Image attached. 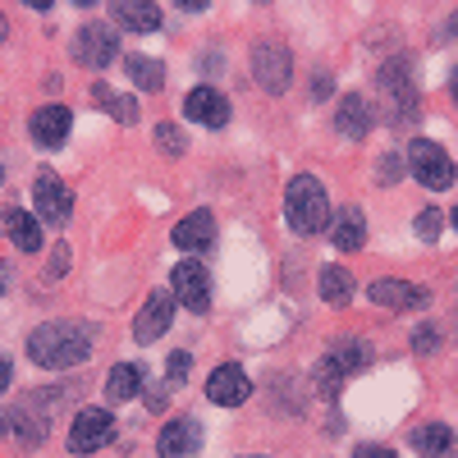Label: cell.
I'll return each instance as SVG.
<instances>
[{
  "instance_id": "9a60e30c",
  "label": "cell",
  "mask_w": 458,
  "mask_h": 458,
  "mask_svg": "<svg viewBox=\"0 0 458 458\" xmlns=\"http://www.w3.org/2000/svg\"><path fill=\"white\" fill-rule=\"evenodd\" d=\"M183 114L198 120V124H207V129H225L229 124V101L216 88H193L183 97Z\"/></svg>"
},
{
  "instance_id": "ba28073f",
  "label": "cell",
  "mask_w": 458,
  "mask_h": 458,
  "mask_svg": "<svg viewBox=\"0 0 458 458\" xmlns=\"http://www.w3.org/2000/svg\"><path fill=\"white\" fill-rule=\"evenodd\" d=\"M32 202H37V216H42L47 225H64L69 211H73V193L64 188V179L51 174V170L37 174V183H32Z\"/></svg>"
},
{
  "instance_id": "d6986e66",
  "label": "cell",
  "mask_w": 458,
  "mask_h": 458,
  "mask_svg": "<svg viewBox=\"0 0 458 458\" xmlns=\"http://www.w3.org/2000/svg\"><path fill=\"white\" fill-rule=\"evenodd\" d=\"M330 243H335L339 252H358V248L367 243V220H362L358 207H344V211L335 216V225H330Z\"/></svg>"
},
{
  "instance_id": "4dcf8cb0",
  "label": "cell",
  "mask_w": 458,
  "mask_h": 458,
  "mask_svg": "<svg viewBox=\"0 0 458 458\" xmlns=\"http://www.w3.org/2000/svg\"><path fill=\"white\" fill-rule=\"evenodd\" d=\"M436 344H440V335H436V326H422V330H417V339H412V349H422V353H431V349H436Z\"/></svg>"
},
{
  "instance_id": "6da1fadb",
  "label": "cell",
  "mask_w": 458,
  "mask_h": 458,
  "mask_svg": "<svg viewBox=\"0 0 458 458\" xmlns=\"http://www.w3.org/2000/svg\"><path fill=\"white\" fill-rule=\"evenodd\" d=\"M92 353V335L73 321H51L28 335V358L37 367H79Z\"/></svg>"
},
{
  "instance_id": "484cf974",
  "label": "cell",
  "mask_w": 458,
  "mask_h": 458,
  "mask_svg": "<svg viewBox=\"0 0 458 458\" xmlns=\"http://www.w3.org/2000/svg\"><path fill=\"white\" fill-rule=\"evenodd\" d=\"M124 64H129V73H133V83H138V88H147V92H161V83H165V69H161L157 60H147V55H129Z\"/></svg>"
},
{
  "instance_id": "5bb4252c",
  "label": "cell",
  "mask_w": 458,
  "mask_h": 458,
  "mask_svg": "<svg viewBox=\"0 0 458 458\" xmlns=\"http://www.w3.org/2000/svg\"><path fill=\"white\" fill-rule=\"evenodd\" d=\"M157 449H161V458H193L202 449V427L193 417H174V422H165V431L157 436Z\"/></svg>"
},
{
  "instance_id": "ac0fdd59",
  "label": "cell",
  "mask_w": 458,
  "mask_h": 458,
  "mask_svg": "<svg viewBox=\"0 0 458 458\" xmlns=\"http://www.w3.org/2000/svg\"><path fill=\"white\" fill-rule=\"evenodd\" d=\"M110 14H114L120 28H133V32H157L161 28V5L157 0H114Z\"/></svg>"
},
{
  "instance_id": "836d02e7",
  "label": "cell",
  "mask_w": 458,
  "mask_h": 458,
  "mask_svg": "<svg viewBox=\"0 0 458 458\" xmlns=\"http://www.w3.org/2000/svg\"><path fill=\"white\" fill-rule=\"evenodd\" d=\"M10 376H14V362H10V358H0V394L10 390Z\"/></svg>"
},
{
  "instance_id": "d4e9b609",
  "label": "cell",
  "mask_w": 458,
  "mask_h": 458,
  "mask_svg": "<svg viewBox=\"0 0 458 458\" xmlns=\"http://www.w3.org/2000/svg\"><path fill=\"white\" fill-rule=\"evenodd\" d=\"M321 298L330 302V308H344V302L353 298V276L344 271V266H326L321 271Z\"/></svg>"
},
{
  "instance_id": "74e56055",
  "label": "cell",
  "mask_w": 458,
  "mask_h": 458,
  "mask_svg": "<svg viewBox=\"0 0 458 458\" xmlns=\"http://www.w3.org/2000/svg\"><path fill=\"white\" fill-rule=\"evenodd\" d=\"M449 220H454V229H458V207H454V216H449Z\"/></svg>"
},
{
  "instance_id": "277c9868",
  "label": "cell",
  "mask_w": 458,
  "mask_h": 458,
  "mask_svg": "<svg viewBox=\"0 0 458 458\" xmlns=\"http://www.w3.org/2000/svg\"><path fill=\"white\" fill-rule=\"evenodd\" d=\"M367 362H371V349H367V344H358V339L335 344V349L321 358V367H317V386H321V394H326V399H335V394L344 390V380L358 376Z\"/></svg>"
},
{
  "instance_id": "7402d4cb",
  "label": "cell",
  "mask_w": 458,
  "mask_h": 458,
  "mask_svg": "<svg viewBox=\"0 0 458 458\" xmlns=\"http://www.w3.org/2000/svg\"><path fill=\"white\" fill-rule=\"evenodd\" d=\"M335 124H339L344 138H367V129H371V110H367V101H362L358 92H349V97L339 101Z\"/></svg>"
},
{
  "instance_id": "9c48e42d",
  "label": "cell",
  "mask_w": 458,
  "mask_h": 458,
  "mask_svg": "<svg viewBox=\"0 0 458 458\" xmlns=\"http://www.w3.org/2000/svg\"><path fill=\"white\" fill-rule=\"evenodd\" d=\"M110 436H114V417H110V408H83L79 417H73L69 449H73V454H97Z\"/></svg>"
},
{
  "instance_id": "d6a6232c",
  "label": "cell",
  "mask_w": 458,
  "mask_h": 458,
  "mask_svg": "<svg viewBox=\"0 0 458 458\" xmlns=\"http://www.w3.org/2000/svg\"><path fill=\"white\" fill-rule=\"evenodd\" d=\"M147 408H151V412L165 408V386H151V390H147Z\"/></svg>"
},
{
  "instance_id": "cb8c5ba5",
  "label": "cell",
  "mask_w": 458,
  "mask_h": 458,
  "mask_svg": "<svg viewBox=\"0 0 458 458\" xmlns=\"http://www.w3.org/2000/svg\"><path fill=\"white\" fill-rule=\"evenodd\" d=\"M412 449L422 454V458H445V454L458 449V436H454L449 427L431 422V427H422V431H412Z\"/></svg>"
},
{
  "instance_id": "5b68a950",
  "label": "cell",
  "mask_w": 458,
  "mask_h": 458,
  "mask_svg": "<svg viewBox=\"0 0 458 458\" xmlns=\"http://www.w3.org/2000/svg\"><path fill=\"white\" fill-rule=\"evenodd\" d=\"M408 170L417 174V183H427V188H449V183L458 179L449 151L436 147V142H427V138H417V142L408 147Z\"/></svg>"
},
{
  "instance_id": "f35d334b",
  "label": "cell",
  "mask_w": 458,
  "mask_h": 458,
  "mask_svg": "<svg viewBox=\"0 0 458 458\" xmlns=\"http://www.w3.org/2000/svg\"><path fill=\"white\" fill-rule=\"evenodd\" d=\"M0 293H5V276H0Z\"/></svg>"
},
{
  "instance_id": "4316f807",
  "label": "cell",
  "mask_w": 458,
  "mask_h": 458,
  "mask_svg": "<svg viewBox=\"0 0 458 458\" xmlns=\"http://www.w3.org/2000/svg\"><path fill=\"white\" fill-rule=\"evenodd\" d=\"M92 97H97V101H101V106L114 114V120H120V124H133V120H138V106H133V97H114L106 83H97V88H92Z\"/></svg>"
},
{
  "instance_id": "60d3db41",
  "label": "cell",
  "mask_w": 458,
  "mask_h": 458,
  "mask_svg": "<svg viewBox=\"0 0 458 458\" xmlns=\"http://www.w3.org/2000/svg\"><path fill=\"white\" fill-rule=\"evenodd\" d=\"M243 458H257V454H243Z\"/></svg>"
},
{
  "instance_id": "7c38bea8",
  "label": "cell",
  "mask_w": 458,
  "mask_h": 458,
  "mask_svg": "<svg viewBox=\"0 0 458 458\" xmlns=\"http://www.w3.org/2000/svg\"><path fill=\"white\" fill-rule=\"evenodd\" d=\"M252 394V380H248V371L243 367H216L211 376H207V399L211 403H220V408H234V403H243Z\"/></svg>"
},
{
  "instance_id": "f546056e",
  "label": "cell",
  "mask_w": 458,
  "mask_h": 458,
  "mask_svg": "<svg viewBox=\"0 0 458 458\" xmlns=\"http://www.w3.org/2000/svg\"><path fill=\"white\" fill-rule=\"evenodd\" d=\"M170 386H179V380H188V367H193V358H188V353H170Z\"/></svg>"
},
{
  "instance_id": "d590c367",
  "label": "cell",
  "mask_w": 458,
  "mask_h": 458,
  "mask_svg": "<svg viewBox=\"0 0 458 458\" xmlns=\"http://www.w3.org/2000/svg\"><path fill=\"white\" fill-rule=\"evenodd\" d=\"M5 37H10V23H5V14H0V42H5Z\"/></svg>"
},
{
  "instance_id": "603a6c76",
  "label": "cell",
  "mask_w": 458,
  "mask_h": 458,
  "mask_svg": "<svg viewBox=\"0 0 458 458\" xmlns=\"http://www.w3.org/2000/svg\"><path fill=\"white\" fill-rule=\"evenodd\" d=\"M138 390H142V367L138 362H120L106 376V399L110 403H129Z\"/></svg>"
},
{
  "instance_id": "e575fe53",
  "label": "cell",
  "mask_w": 458,
  "mask_h": 458,
  "mask_svg": "<svg viewBox=\"0 0 458 458\" xmlns=\"http://www.w3.org/2000/svg\"><path fill=\"white\" fill-rule=\"evenodd\" d=\"M449 92H454V101H458V69L449 73Z\"/></svg>"
},
{
  "instance_id": "1f68e13d",
  "label": "cell",
  "mask_w": 458,
  "mask_h": 458,
  "mask_svg": "<svg viewBox=\"0 0 458 458\" xmlns=\"http://www.w3.org/2000/svg\"><path fill=\"white\" fill-rule=\"evenodd\" d=\"M353 458H399V454H390V449H376V445H358V449H353Z\"/></svg>"
},
{
  "instance_id": "8d00e7d4",
  "label": "cell",
  "mask_w": 458,
  "mask_h": 458,
  "mask_svg": "<svg viewBox=\"0 0 458 458\" xmlns=\"http://www.w3.org/2000/svg\"><path fill=\"white\" fill-rule=\"evenodd\" d=\"M449 32H454V37H458V10H454V19H449Z\"/></svg>"
},
{
  "instance_id": "ffe728a7",
  "label": "cell",
  "mask_w": 458,
  "mask_h": 458,
  "mask_svg": "<svg viewBox=\"0 0 458 458\" xmlns=\"http://www.w3.org/2000/svg\"><path fill=\"white\" fill-rule=\"evenodd\" d=\"M0 234H10L23 252L42 248V225H37V216H28V211H0Z\"/></svg>"
},
{
  "instance_id": "83f0119b",
  "label": "cell",
  "mask_w": 458,
  "mask_h": 458,
  "mask_svg": "<svg viewBox=\"0 0 458 458\" xmlns=\"http://www.w3.org/2000/svg\"><path fill=\"white\" fill-rule=\"evenodd\" d=\"M157 147L165 151V157H183V133L174 124H157Z\"/></svg>"
},
{
  "instance_id": "3957f363",
  "label": "cell",
  "mask_w": 458,
  "mask_h": 458,
  "mask_svg": "<svg viewBox=\"0 0 458 458\" xmlns=\"http://www.w3.org/2000/svg\"><path fill=\"white\" fill-rule=\"evenodd\" d=\"M51 399H60L55 390L51 394H28L23 403H14L10 412H0V431L14 436L23 449H37L51 431Z\"/></svg>"
},
{
  "instance_id": "ab89813d",
  "label": "cell",
  "mask_w": 458,
  "mask_h": 458,
  "mask_svg": "<svg viewBox=\"0 0 458 458\" xmlns=\"http://www.w3.org/2000/svg\"><path fill=\"white\" fill-rule=\"evenodd\" d=\"M0 183H5V165H0Z\"/></svg>"
},
{
  "instance_id": "52a82bcc",
  "label": "cell",
  "mask_w": 458,
  "mask_h": 458,
  "mask_svg": "<svg viewBox=\"0 0 458 458\" xmlns=\"http://www.w3.org/2000/svg\"><path fill=\"white\" fill-rule=\"evenodd\" d=\"M114 55H120V37L106 23H83V32L73 37V60L88 64V69H106Z\"/></svg>"
},
{
  "instance_id": "44dd1931",
  "label": "cell",
  "mask_w": 458,
  "mask_h": 458,
  "mask_svg": "<svg viewBox=\"0 0 458 458\" xmlns=\"http://www.w3.org/2000/svg\"><path fill=\"white\" fill-rule=\"evenodd\" d=\"M380 88L394 92V106L399 110H412L417 114V92H412V73H408V60H394L380 69Z\"/></svg>"
},
{
  "instance_id": "f1b7e54d",
  "label": "cell",
  "mask_w": 458,
  "mask_h": 458,
  "mask_svg": "<svg viewBox=\"0 0 458 458\" xmlns=\"http://www.w3.org/2000/svg\"><path fill=\"white\" fill-rule=\"evenodd\" d=\"M440 220H445V216H440V211H431V207H427V211H422V216H417V234H422V239H427V243H431V239H440Z\"/></svg>"
},
{
  "instance_id": "2e32d148",
  "label": "cell",
  "mask_w": 458,
  "mask_h": 458,
  "mask_svg": "<svg viewBox=\"0 0 458 458\" xmlns=\"http://www.w3.org/2000/svg\"><path fill=\"white\" fill-rule=\"evenodd\" d=\"M174 243L183 248V252H211L216 248V216L211 211H193V216H183L179 225H174Z\"/></svg>"
},
{
  "instance_id": "30bf717a",
  "label": "cell",
  "mask_w": 458,
  "mask_h": 458,
  "mask_svg": "<svg viewBox=\"0 0 458 458\" xmlns=\"http://www.w3.org/2000/svg\"><path fill=\"white\" fill-rule=\"evenodd\" d=\"M170 284H174V293H179V302L188 312H207L211 308V280H207V271L198 261H179Z\"/></svg>"
},
{
  "instance_id": "8992f818",
  "label": "cell",
  "mask_w": 458,
  "mask_h": 458,
  "mask_svg": "<svg viewBox=\"0 0 458 458\" xmlns=\"http://www.w3.org/2000/svg\"><path fill=\"white\" fill-rule=\"evenodd\" d=\"M289 73H293V60H289V51L280 42H257L252 47V79H257V88H266L276 97V92L289 88Z\"/></svg>"
},
{
  "instance_id": "4fadbf2b",
  "label": "cell",
  "mask_w": 458,
  "mask_h": 458,
  "mask_svg": "<svg viewBox=\"0 0 458 458\" xmlns=\"http://www.w3.org/2000/svg\"><path fill=\"white\" fill-rule=\"evenodd\" d=\"M170 317H174V298H170V293H151V298L142 302L138 321H133V339H138V344H157V339L170 330Z\"/></svg>"
},
{
  "instance_id": "e0dca14e",
  "label": "cell",
  "mask_w": 458,
  "mask_h": 458,
  "mask_svg": "<svg viewBox=\"0 0 458 458\" xmlns=\"http://www.w3.org/2000/svg\"><path fill=\"white\" fill-rule=\"evenodd\" d=\"M69 124H73V114H69L64 106H42V110L32 114L28 133H32L37 147H60V142L69 138Z\"/></svg>"
},
{
  "instance_id": "7a4b0ae2",
  "label": "cell",
  "mask_w": 458,
  "mask_h": 458,
  "mask_svg": "<svg viewBox=\"0 0 458 458\" xmlns=\"http://www.w3.org/2000/svg\"><path fill=\"white\" fill-rule=\"evenodd\" d=\"M284 216L293 234H321L330 229V202H326V188L312 174H298L284 188Z\"/></svg>"
},
{
  "instance_id": "8fae6325",
  "label": "cell",
  "mask_w": 458,
  "mask_h": 458,
  "mask_svg": "<svg viewBox=\"0 0 458 458\" xmlns=\"http://www.w3.org/2000/svg\"><path fill=\"white\" fill-rule=\"evenodd\" d=\"M367 293L376 308H390V312H412V308H427L431 302V293L422 284H408V280H376Z\"/></svg>"
}]
</instances>
